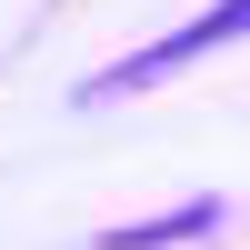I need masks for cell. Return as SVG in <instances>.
I'll return each mask as SVG.
<instances>
[{"label":"cell","mask_w":250,"mask_h":250,"mask_svg":"<svg viewBox=\"0 0 250 250\" xmlns=\"http://www.w3.org/2000/svg\"><path fill=\"white\" fill-rule=\"evenodd\" d=\"M240 20H250L240 0H220V10H200V20H180L170 40H150V50H130L120 70H100V80H90L80 100H120V90H150V80H170L180 60H200V50H230V40H240Z\"/></svg>","instance_id":"cell-1"},{"label":"cell","mask_w":250,"mask_h":250,"mask_svg":"<svg viewBox=\"0 0 250 250\" xmlns=\"http://www.w3.org/2000/svg\"><path fill=\"white\" fill-rule=\"evenodd\" d=\"M190 230H220V200H190L170 220H130V230H100V250H160V240H190Z\"/></svg>","instance_id":"cell-2"}]
</instances>
